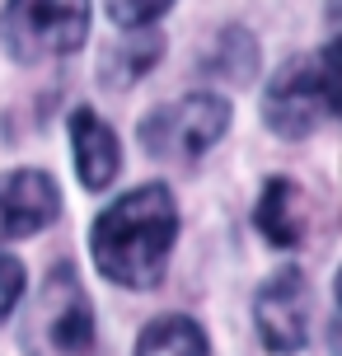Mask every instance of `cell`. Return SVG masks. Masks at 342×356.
<instances>
[{
    "label": "cell",
    "instance_id": "cell-1",
    "mask_svg": "<svg viewBox=\"0 0 342 356\" xmlns=\"http://www.w3.org/2000/svg\"><path fill=\"white\" fill-rule=\"evenodd\" d=\"M179 244V202L164 183H141L108 202L90 225V258L99 277L127 291H155Z\"/></svg>",
    "mask_w": 342,
    "mask_h": 356
},
{
    "label": "cell",
    "instance_id": "cell-2",
    "mask_svg": "<svg viewBox=\"0 0 342 356\" xmlns=\"http://www.w3.org/2000/svg\"><path fill=\"white\" fill-rule=\"evenodd\" d=\"M234 108L225 94L216 89H193L183 99H169V104L150 108L136 127V141L155 164H197L206 150H216L230 131Z\"/></svg>",
    "mask_w": 342,
    "mask_h": 356
},
{
    "label": "cell",
    "instance_id": "cell-3",
    "mask_svg": "<svg viewBox=\"0 0 342 356\" xmlns=\"http://www.w3.org/2000/svg\"><path fill=\"white\" fill-rule=\"evenodd\" d=\"M90 38V0H5L0 10V47L19 66L56 61L85 47Z\"/></svg>",
    "mask_w": 342,
    "mask_h": 356
},
{
    "label": "cell",
    "instance_id": "cell-4",
    "mask_svg": "<svg viewBox=\"0 0 342 356\" xmlns=\"http://www.w3.org/2000/svg\"><path fill=\"white\" fill-rule=\"evenodd\" d=\"M258 113H263L268 131L282 136V141H305L319 127L333 122L314 52L291 56V61H282L272 71V80L263 85V99H258Z\"/></svg>",
    "mask_w": 342,
    "mask_h": 356
},
{
    "label": "cell",
    "instance_id": "cell-5",
    "mask_svg": "<svg viewBox=\"0 0 342 356\" xmlns=\"http://www.w3.org/2000/svg\"><path fill=\"white\" fill-rule=\"evenodd\" d=\"M253 328L272 356H295L309 347L314 328V291L300 267H282L253 296Z\"/></svg>",
    "mask_w": 342,
    "mask_h": 356
},
{
    "label": "cell",
    "instance_id": "cell-6",
    "mask_svg": "<svg viewBox=\"0 0 342 356\" xmlns=\"http://www.w3.org/2000/svg\"><path fill=\"white\" fill-rule=\"evenodd\" d=\"M38 333L61 356H85L94 347V305L80 291L71 267H52L38 296Z\"/></svg>",
    "mask_w": 342,
    "mask_h": 356
},
{
    "label": "cell",
    "instance_id": "cell-7",
    "mask_svg": "<svg viewBox=\"0 0 342 356\" xmlns=\"http://www.w3.org/2000/svg\"><path fill=\"white\" fill-rule=\"evenodd\" d=\"M61 216V188L47 169H5L0 174V244L42 234Z\"/></svg>",
    "mask_w": 342,
    "mask_h": 356
},
{
    "label": "cell",
    "instance_id": "cell-8",
    "mask_svg": "<svg viewBox=\"0 0 342 356\" xmlns=\"http://www.w3.org/2000/svg\"><path fill=\"white\" fill-rule=\"evenodd\" d=\"M71 160H75L80 188H90V193H104L113 178H117V169H122L117 131L94 108H75L71 113Z\"/></svg>",
    "mask_w": 342,
    "mask_h": 356
},
{
    "label": "cell",
    "instance_id": "cell-9",
    "mask_svg": "<svg viewBox=\"0 0 342 356\" xmlns=\"http://www.w3.org/2000/svg\"><path fill=\"white\" fill-rule=\"evenodd\" d=\"M253 225L272 249H300L309 230V202L291 178H268L258 207H253Z\"/></svg>",
    "mask_w": 342,
    "mask_h": 356
},
{
    "label": "cell",
    "instance_id": "cell-10",
    "mask_svg": "<svg viewBox=\"0 0 342 356\" xmlns=\"http://www.w3.org/2000/svg\"><path fill=\"white\" fill-rule=\"evenodd\" d=\"M160 56H164V33L155 24L150 29H122V38L113 47H104V56H99V85L104 89L141 85L160 66Z\"/></svg>",
    "mask_w": 342,
    "mask_h": 356
},
{
    "label": "cell",
    "instance_id": "cell-11",
    "mask_svg": "<svg viewBox=\"0 0 342 356\" xmlns=\"http://www.w3.org/2000/svg\"><path fill=\"white\" fill-rule=\"evenodd\" d=\"M136 356H211V338L193 314H160L141 328Z\"/></svg>",
    "mask_w": 342,
    "mask_h": 356
},
{
    "label": "cell",
    "instance_id": "cell-12",
    "mask_svg": "<svg viewBox=\"0 0 342 356\" xmlns=\"http://www.w3.org/2000/svg\"><path fill=\"white\" fill-rule=\"evenodd\" d=\"M206 66L216 75H225L230 85H249L258 75V42H253L249 29H225L216 38V52L206 56Z\"/></svg>",
    "mask_w": 342,
    "mask_h": 356
},
{
    "label": "cell",
    "instance_id": "cell-13",
    "mask_svg": "<svg viewBox=\"0 0 342 356\" xmlns=\"http://www.w3.org/2000/svg\"><path fill=\"white\" fill-rule=\"evenodd\" d=\"M174 0H104V10L117 29H150L160 15H169Z\"/></svg>",
    "mask_w": 342,
    "mask_h": 356
},
{
    "label": "cell",
    "instance_id": "cell-14",
    "mask_svg": "<svg viewBox=\"0 0 342 356\" xmlns=\"http://www.w3.org/2000/svg\"><path fill=\"white\" fill-rule=\"evenodd\" d=\"M314 61H319V80H324V94H328V113H333V122H342V33L324 52H314Z\"/></svg>",
    "mask_w": 342,
    "mask_h": 356
},
{
    "label": "cell",
    "instance_id": "cell-15",
    "mask_svg": "<svg viewBox=\"0 0 342 356\" xmlns=\"http://www.w3.org/2000/svg\"><path fill=\"white\" fill-rule=\"evenodd\" d=\"M24 291H28V272H24V263H19L15 253H0V319L15 314V305L24 300Z\"/></svg>",
    "mask_w": 342,
    "mask_h": 356
},
{
    "label": "cell",
    "instance_id": "cell-16",
    "mask_svg": "<svg viewBox=\"0 0 342 356\" xmlns=\"http://www.w3.org/2000/svg\"><path fill=\"white\" fill-rule=\"evenodd\" d=\"M324 15H328V24H333V29L342 33V0H328V10H324Z\"/></svg>",
    "mask_w": 342,
    "mask_h": 356
},
{
    "label": "cell",
    "instance_id": "cell-17",
    "mask_svg": "<svg viewBox=\"0 0 342 356\" xmlns=\"http://www.w3.org/2000/svg\"><path fill=\"white\" fill-rule=\"evenodd\" d=\"M333 296H338V305H342V267H338V282H333Z\"/></svg>",
    "mask_w": 342,
    "mask_h": 356
}]
</instances>
